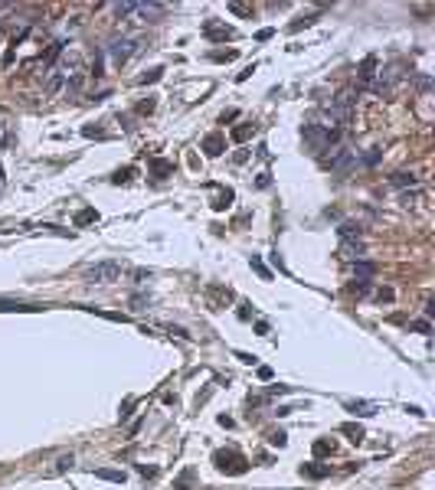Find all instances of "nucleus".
I'll list each match as a JSON object with an SVG mask.
<instances>
[{
    "instance_id": "nucleus-5",
    "label": "nucleus",
    "mask_w": 435,
    "mask_h": 490,
    "mask_svg": "<svg viewBox=\"0 0 435 490\" xmlns=\"http://www.w3.org/2000/svg\"><path fill=\"white\" fill-rule=\"evenodd\" d=\"M203 36H206L210 43H226V40L236 36V30L226 26V23H219V20H206L203 23Z\"/></svg>"
},
{
    "instance_id": "nucleus-33",
    "label": "nucleus",
    "mask_w": 435,
    "mask_h": 490,
    "mask_svg": "<svg viewBox=\"0 0 435 490\" xmlns=\"http://www.w3.org/2000/svg\"><path fill=\"white\" fill-rule=\"evenodd\" d=\"M128 180H131V167H128V170H118V173H115V183H128Z\"/></svg>"
},
{
    "instance_id": "nucleus-9",
    "label": "nucleus",
    "mask_w": 435,
    "mask_h": 490,
    "mask_svg": "<svg viewBox=\"0 0 435 490\" xmlns=\"http://www.w3.org/2000/svg\"><path fill=\"white\" fill-rule=\"evenodd\" d=\"M341 255L350 258V262H363V245H360V239H347V242L341 245Z\"/></svg>"
},
{
    "instance_id": "nucleus-4",
    "label": "nucleus",
    "mask_w": 435,
    "mask_h": 490,
    "mask_svg": "<svg viewBox=\"0 0 435 490\" xmlns=\"http://www.w3.org/2000/svg\"><path fill=\"white\" fill-rule=\"evenodd\" d=\"M353 164H357V157H353V150H347V147H334L331 157H327V167L337 170V173H347Z\"/></svg>"
},
{
    "instance_id": "nucleus-22",
    "label": "nucleus",
    "mask_w": 435,
    "mask_h": 490,
    "mask_svg": "<svg viewBox=\"0 0 435 490\" xmlns=\"http://www.w3.org/2000/svg\"><path fill=\"white\" fill-rule=\"evenodd\" d=\"M373 69H376V56H367V59H363V66H360V79H363V82L373 75Z\"/></svg>"
},
{
    "instance_id": "nucleus-29",
    "label": "nucleus",
    "mask_w": 435,
    "mask_h": 490,
    "mask_svg": "<svg viewBox=\"0 0 435 490\" xmlns=\"http://www.w3.org/2000/svg\"><path fill=\"white\" fill-rule=\"evenodd\" d=\"M131 278H135V284H144L150 278V268H135V271H131Z\"/></svg>"
},
{
    "instance_id": "nucleus-10",
    "label": "nucleus",
    "mask_w": 435,
    "mask_h": 490,
    "mask_svg": "<svg viewBox=\"0 0 435 490\" xmlns=\"http://www.w3.org/2000/svg\"><path fill=\"white\" fill-rule=\"evenodd\" d=\"M373 275H376V268H373L370 262H353V278L357 281H370Z\"/></svg>"
},
{
    "instance_id": "nucleus-24",
    "label": "nucleus",
    "mask_w": 435,
    "mask_h": 490,
    "mask_svg": "<svg viewBox=\"0 0 435 490\" xmlns=\"http://www.w3.org/2000/svg\"><path fill=\"white\" fill-rule=\"evenodd\" d=\"M269 444H272V448H285V444H288V435H285V432H272V435H269Z\"/></svg>"
},
{
    "instance_id": "nucleus-2",
    "label": "nucleus",
    "mask_w": 435,
    "mask_h": 490,
    "mask_svg": "<svg viewBox=\"0 0 435 490\" xmlns=\"http://www.w3.org/2000/svg\"><path fill=\"white\" fill-rule=\"evenodd\" d=\"M85 278L92 284H108V281H118L121 278V262H99L92 268H85Z\"/></svg>"
},
{
    "instance_id": "nucleus-18",
    "label": "nucleus",
    "mask_w": 435,
    "mask_h": 490,
    "mask_svg": "<svg viewBox=\"0 0 435 490\" xmlns=\"http://www.w3.org/2000/svg\"><path fill=\"white\" fill-rule=\"evenodd\" d=\"M334 451V441L331 438H317L314 441V458H324V454H331Z\"/></svg>"
},
{
    "instance_id": "nucleus-25",
    "label": "nucleus",
    "mask_w": 435,
    "mask_h": 490,
    "mask_svg": "<svg viewBox=\"0 0 435 490\" xmlns=\"http://www.w3.org/2000/svg\"><path fill=\"white\" fill-rule=\"evenodd\" d=\"M210 59H213V62H233V59H236V49H219V52H213Z\"/></svg>"
},
{
    "instance_id": "nucleus-1",
    "label": "nucleus",
    "mask_w": 435,
    "mask_h": 490,
    "mask_svg": "<svg viewBox=\"0 0 435 490\" xmlns=\"http://www.w3.org/2000/svg\"><path fill=\"white\" fill-rule=\"evenodd\" d=\"M213 464L223 471V474H245V471H249V458H245V454H239L236 448H226V451L213 454Z\"/></svg>"
},
{
    "instance_id": "nucleus-12",
    "label": "nucleus",
    "mask_w": 435,
    "mask_h": 490,
    "mask_svg": "<svg viewBox=\"0 0 435 490\" xmlns=\"http://www.w3.org/2000/svg\"><path fill=\"white\" fill-rule=\"evenodd\" d=\"M150 173H154L157 180H164V177L174 173V164H171V160H150Z\"/></svg>"
},
{
    "instance_id": "nucleus-11",
    "label": "nucleus",
    "mask_w": 435,
    "mask_h": 490,
    "mask_svg": "<svg viewBox=\"0 0 435 490\" xmlns=\"http://www.w3.org/2000/svg\"><path fill=\"white\" fill-rule=\"evenodd\" d=\"M95 477L111 480V484H124V480H128V474H124V471H115V467H102V471H95Z\"/></svg>"
},
{
    "instance_id": "nucleus-16",
    "label": "nucleus",
    "mask_w": 435,
    "mask_h": 490,
    "mask_svg": "<svg viewBox=\"0 0 435 490\" xmlns=\"http://www.w3.org/2000/svg\"><path fill=\"white\" fill-rule=\"evenodd\" d=\"M249 265H252V271H255V275H259V278H262V281H269V278H272V271H269V268H265V262H262V258H259V255H252V258H249Z\"/></svg>"
},
{
    "instance_id": "nucleus-32",
    "label": "nucleus",
    "mask_w": 435,
    "mask_h": 490,
    "mask_svg": "<svg viewBox=\"0 0 435 490\" xmlns=\"http://www.w3.org/2000/svg\"><path fill=\"white\" fill-rule=\"evenodd\" d=\"M376 301H380V304H383V301L389 304V301H393V291H389V288H380V291H376Z\"/></svg>"
},
{
    "instance_id": "nucleus-20",
    "label": "nucleus",
    "mask_w": 435,
    "mask_h": 490,
    "mask_svg": "<svg viewBox=\"0 0 435 490\" xmlns=\"http://www.w3.org/2000/svg\"><path fill=\"white\" fill-rule=\"evenodd\" d=\"M337 232L344 236V242H347V239H360V226H353V222H341Z\"/></svg>"
},
{
    "instance_id": "nucleus-13",
    "label": "nucleus",
    "mask_w": 435,
    "mask_h": 490,
    "mask_svg": "<svg viewBox=\"0 0 435 490\" xmlns=\"http://www.w3.org/2000/svg\"><path fill=\"white\" fill-rule=\"evenodd\" d=\"M167 10L164 4H135V13H141V16H150V20H154V16H161Z\"/></svg>"
},
{
    "instance_id": "nucleus-38",
    "label": "nucleus",
    "mask_w": 435,
    "mask_h": 490,
    "mask_svg": "<svg viewBox=\"0 0 435 490\" xmlns=\"http://www.w3.org/2000/svg\"><path fill=\"white\" fill-rule=\"evenodd\" d=\"M406 412H412L415 418H425V412H422V408H419V405H406Z\"/></svg>"
},
{
    "instance_id": "nucleus-23",
    "label": "nucleus",
    "mask_w": 435,
    "mask_h": 490,
    "mask_svg": "<svg viewBox=\"0 0 435 490\" xmlns=\"http://www.w3.org/2000/svg\"><path fill=\"white\" fill-rule=\"evenodd\" d=\"M193 477H197V474H193V467H186V471H183V474H180V480H177V484H174V487H177V490H186V487H190V484H193Z\"/></svg>"
},
{
    "instance_id": "nucleus-3",
    "label": "nucleus",
    "mask_w": 435,
    "mask_h": 490,
    "mask_svg": "<svg viewBox=\"0 0 435 490\" xmlns=\"http://www.w3.org/2000/svg\"><path fill=\"white\" fill-rule=\"evenodd\" d=\"M305 141L314 150H327V147H331V141H334V131L321 128V124H308V128H305Z\"/></svg>"
},
{
    "instance_id": "nucleus-7",
    "label": "nucleus",
    "mask_w": 435,
    "mask_h": 490,
    "mask_svg": "<svg viewBox=\"0 0 435 490\" xmlns=\"http://www.w3.org/2000/svg\"><path fill=\"white\" fill-rule=\"evenodd\" d=\"M203 150H206V157H219L226 150V138L223 134H206L203 138Z\"/></svg>"
},
{
    "instance_id": "nucleus-28",
    "label": "nucleus",
    "mask_w": 435,
    "mask_h": 490,
    "mask_svg": "<svg viewBox=\"0 0 435 490\" xmlns=\"http://www.w3.org/2000/svg\"><path fill=\"white\" fill-rule=\"evenodd\" d=\"M59 88H62V75H59V72H52V75H49V82H46V92H59Z\"/></svg>"
},
{
    "instance_id": "nucleus-30",
    "label": "nucleus",
    "mask_w": 435,
    "mask_h": 490,
    "mask_svg": "<svg viewBox=\"0 0 435 490\" xmlns=\"http://www.w3.org/2000/svg\"><path fill=\"white\" fill-rule=\"evenodd\" d=\"M229 203H233V190H226V193H223V196H219V200H216V203H213V206H216V209H226V206H229Z\"/></svg>"
},
{
    "instance_id": "nucleus-36",
    "label": "nucleus",
    "mask_w": 435,
    "mask_h": 490,
    "mask_svg": "<svg viewBox=\"0 0 435 490\" xmlns=\"http://www.w3.org/2000/svg\"><path fill=\"white\" fill-rule=\"evenodd\" d=\"M138 111H154V98H147V102L138 105Z\"/></svg>"
},
{
    "instance_id": "nucleus-14",
    "label": "nucleus",
    "mask_w": 435,
    "mask_h": 490,
    "mask_svg": "<svg viewBox=\"0 0 435 490\" xmlns=\"http://www.w3.org/2000/svg\"><path fill=\"white\" fill-rule=\"evenodd\" d=\"M341 432H344V435H347V438H350L353 444H360L363 438H367V435H363V428H360V425H357V422H344V425H341Z\"/></svg>"
},
{
    "instance_id": "nucleus-19",
    "label": "nucleus",
    "mask_w": 435,
    "mask_h": 490,
    "mask_svg": "<svg viewBox=\"0 0 435 490\" xmlns=\"http://www.w3.org/2000/svg\"><path fill=\"white\" fill-rule=\"evenodd\" d=\"M389 183L393 186H415V173H393Z\"/></svg>"
},
{
    "instance_id": "nucleus-34",
    "label": "nucleus",
    "mask_w": 435,
    "mask_h": 490,
    "mask_svg": "<svg viewBox=\"0 0 435 490\" xmlns=\"http://www.w3.org/2000/svg\"><path fill=\"white\" fill-rule=\"evenodd\" d=\"M131 408H135V399H128V402H124V412L118 415V418H121V422H128V415H131Z\"/></svg>"
},
{
    "instance_id": "nucleus-39",
    "label": "nucleus",
    "mask_w": 435,
    "mask_h": 490,
    "mask_svg": "<svg viewBox=\"0 0 435 490\" xmlns=\"http://www.w3.org/2000/svg\"><path fill=\"white\" fill-rule=\"evenodd\" d=\"M259 379L269 382V379H272V369H269V366H259Z\"/></svg>"
},
{
    "instance_id": "nucleus-15",
    "label": "nucleus",
    "mask_w": 435,
    "mask_h": 490,
    "mask_svg": "<svg viewBox=\"0 0 435 490\" xmlns=\"http://www.w3.org/2000/svg\"><path fill=\"white\" fill-rule=\"evenodd\" d=\"M347 412L360 415V418H367V415L376 412V405H373V402H347Z\"/></svg>"
},
{
    "instance_id": "nucleus-42",
    "label": "nucleus",
    "mask_w": 435,
    "mask_h": 490,
    "mask_svg": "<svg viewBox=\"0 0 435 490\" xmlns=\"http://www.w3.org/2000/svg\"><path fill=\"white\" fill-rule=\"evenodd\" d=\"M239 317H242V320H249V317H252V310H249V304H242V307H239Z\"/></svg>"
},
{
    "instance_id": "nucleus-41",
    "label": "nucleus",
    "mask_w": 435,
    "mask_h": 490,
    "mask_svg": "<svg viewBox=\"0 0 435 490\" xmlns=\"http://www.w3.org/2000/svg\"><path fill=\"white\" fill-rule=\"evenodd\" d=\"M255 330H259V334L265 337V334H269V330H272V327H269V324H265V320H259V324H255Z\"/></svg>"
},
{
    "instance_id": "nucleus-6",
    "label": "nucleus",
    "mask_w": 435,
    "mask_h": 490,
    "mask_svg": "<svg viewBox=\"0 0 435 490\" xmlns=\"http://www.w3.org/2000/svg\"><path fill=\"white\" fill-rule=\"evenodd\" d=\"M108 52H111V62H128L131 56L138 52V40H115L111 46H108Z\"/></svg>"
},
{
    "instance_id": "nucleus-35",
    "label": "nucleus",
    "mask_w": 435,
    "mask_h": 490,
    "mask_svg": "<svg viewBox=\"0 0 435 490\" xmlns=\"http://www.w3.org/2000/svg\"><path fill=\"white\" fill-rule=\"evenodd\" d=\"M138 471H141V474H144V477H157V467H147V464H141Z\"/></svg>"
},
{
    "instance_id": "nucleus-31",
    "label": "nucleus",
    "mask_w": 435,
    "mask_h": 490,
    "mask_svg": "<svg viewBox=\"0 0 435 490\" xmlns=\"http://www.w3.org/2000/svg\"><path fill=\"white\" fill-rule=\"evenodd\" d=\"M412 330H419V334H432V324H429V320H415V324H412Z\"/></svg>"
},
{
    "instance_id": "nucleus-37",
    "label": "nucleus",
    "mask_w": 435,
    "mask_h": 490,
    "mask_svg": "<svg viewBox=\"0 0 435 490\" xmlns=\"http://www.w3.org/2000/svg\"><path fill=\"white\" fill-rule=\"evenodd\" d=\"M236 356H239L242 363H252V366H255V360H259V356H252V353H236Z\"/></svg>"
},
{
    "instance_id": "nucleus-21",
    "label": "nucleus",
    "mask_w": 435,
    "mask_h": 490,
    "mask_svg": "<svg viewBox=\"0 0 435 490\" xmlns=\"http://www.w3.org/2000/svg\"><path fill=\"white\" fill-rule=\"evenodd\" d=\"M88 222H99V212H95V209H82L75 216V226H88Z\"/></svg>"
},
{
    "instance_id": "nucleus-40",
    "label": "nucleus",
    "mask_w": 435,
    "mask_h": 490,
    "mask_svg": "<svg viewBox=\"0 0 435 490\" xmlns=\"http://www.w3.org/2000/svg\"><path fill=\"white\" fill-rule=\"evenodd\" d=\"M252 72H255V66H249V69H242V72H239V82H245V79L252 75Z\"/></svg>"
},
{
    "instance_id": "nucleus-17",
    "label": "nucleus",
    "mask_w": 435,
    "mask_h": 490,
    "mask_svg": "<svg viewBox=\"0 0 435 490\" xmlns=\"http://www.w3.org/2000/svg\"><path fill=\"white\" fill-rule=\"evenodd\" d=\"M252 134H255V124H239V128H233V141H239V144L249 141Z\"/></svg>"
},
{
    "instance_id": "nucleus-26",
    "label": "nucleus",
    "mask_w": 435,
    "mask_h": 490,
    "mask_svg": "<svg viewBox=\"0 0 435 490\" xmlns=\"http://www.w3.org/2000/svg\"><path fill=\"white\" fill-rule=\"evenodd\" d=\"M72 461H75L72 454H62V458L56 461V467H52V474H62V471H66V467H72Z\"/></svg>"
},
{
    "instance_id": "nucleus-27",
    "label": "nucleus",
    "mask_w": 435,
    "mask_h": 490,
    "mask_svg": "<svg viewBox=\"0 0 435 490\" xmlns=\"http://www.w3.org/2000/svg\"><path fill=\"white\" fill-rule=\"evenodd\" d=\"M161 75H164V69H150V72H144V75H141V79H138V85H147V82H157V79H161Z\"/></svg>"
},
{
    "instance_id": "nucleus-8",
    "label": "nucleus",
    "mask_w": 435,
    "mask_h": 490,
    "mask_svg": "<svg viewBox=\"0 0 435 490\" xmlns=\"http://www.w3.org/2000/svg\"><path fill=\"white\" fill-rule=\"evenodd\" d=\"M331 474V464H317V461H311V464H301V477H311V480H321Z\"/></svg>"
}]
</instances>
